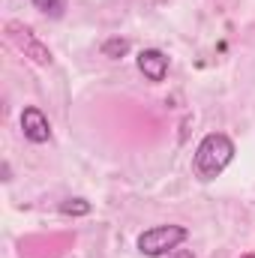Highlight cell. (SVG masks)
I'll use <instances>...</instances> for the list:
<instances>
[{
  "mask_svg": "<svg viewBox=\"0 0 255 258\" xmlns=\"http://www.w3.org/2000/svg\"><path fill=\"white\" fill-rule=\"evenodd\" d=\"M234 159V141L225 135V132H210L201 138V144L195 147V156H192V171L201 183H210L216 180Z\"/></svg>",
  "mask_w": 255,
  "mask_h": 258,
  "instance_id": "obj_1",
  "label": "cell"
},
{
  "mask_svg": "<svg viewBox=\"0 0 255 258\" xmlns=\"http://www.w3.org/2000/svg\"><path fill=\"white\" fill-rule=\"evenodd\" d=\"M189 237V231L183 225H153L147 231L138 234V252L147 258H159L174 252L183 240Z\"/></svg>",
  "mask_w": 255,
  "mask_h": 258,
  "instance_id": "obj_2",
  "label": "cell"
},
{
  "mask_svg": "<svg viewBox=\"0 0 255 258\" xmlns=\"http://www.w3.org/2000/svg\"><path fill=\"white\" fill-rule=\"evenodd\" d=\"M6 30H9V36L18 42V48H21V51H27V54H30L36 63H42V66L51 63V51H48V48H45V45H42V42L33 36V30H30V27H24V24L12 21Z\"/></svg>",
  "mask_w": 255,
  "mask_h": 258,
  "instance_id": "obj_3",
  "label": "cell"
},
{
  "mask_svg": "<svg viewBox=\"0 0 255 258\" xmlns=\"http://www.w3.org/2000/svg\"><path fill=\"white\" fill-rule=\"evenodd\" d=\"M21 129H24V138L33 141V144H45L51 138V123L36 105H27L21 111Z\"/></svg>",
  "mask_w": 255,
  "mask_h": 258,
  "instance_id": "obj_4",
  "label": "cell"
},
{
  "mask_svg": "<svg viewBox=\"0 0 255 258\" xmlns=\"http://www.w3.org/2000/svg\"><path fill=\"white\" fill-rule=\"evenodd\" d=\"M138 69L147 81H162L168 75V57L159 48H144L138 54Z\"/></svg>",
  "mask_w": 255,
  "mask_h": 258,
  "instance_id": "obj_5",
  "label": "cell"
},
{
  "mask_svg": "<svg viewBox=\"0 0 255 258\" xmlns=\"http://www.w3.org/2000/svg\"><path fill=\"white\" fill-rule=\"evenodd\" d=\"M126 51H129L126 39H108V42L102 45V54H105V57H123Z\"/></svg>",
  "mask_w": 255,
  "mask_h": 258,
  "instance_id": "obj_6",
  "label": "cell"
},
{
  "mask_svg": "<svg viewBox=\"0 0 255 258\" xmlns=\"http://www.w3.org/2000/svg\"><path fill=\"white\" fill-rule=\"evenodd\" d=\"M60 210H63L66 216H69V213H72V216H81V213H90V204H87L84 198H69V201L60 204Z\"/></svg>",
  "mask_w": 255,
  "mask_h": 258,
  "instance_id": "obj_7",
  "label": "cell"
},
{
  "mask_svg": "<svg viewBox=\"0 0 255 258\" xmlns=\"http://www.w3.org/2000/svg\"><path fill=\"white\" fill-rule=\"evenodd\" d=\"M30 3L48 15H60V9H63V0H30Z\"/></svg>",
  "mask_w": 255,
  "mask_h": 258,
  "instance_id": "obj_8",
  "label": "cell"
},
{
  "mask_svg": "<svg viewBox=\"0 0 255 258\" xmlns=\"http://www.w3.org/2000/svg\"><path fill=\"white\" fill-rule=\"evenodd\" d=\"M168 258H195L189 249H174V252H168Z\"/></svg>",
  "mask_w": 255,
  "mask_h": 258,
  "instance_id": "obj_9",
  "label": "cell"
}]
</instances>
